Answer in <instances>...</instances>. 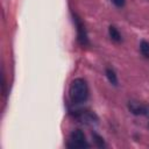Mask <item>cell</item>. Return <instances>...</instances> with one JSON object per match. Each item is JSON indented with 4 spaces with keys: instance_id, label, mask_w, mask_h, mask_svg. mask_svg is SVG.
I'll return each mask as SVG.
<instances>
[{
    "instance_id": "cell-5",
    "label": "cell",
    "mask_w": 149,
    "mask_h": 149,
    "mask_svg": "<svg viewBox=\"0 0 149 149\" xmlns=\"http://www.w3.org/2000/svg\"><path fill=\"white\" fill-rule=\"evenodd\" d=\"M106 77H107V79L109 80L111 84L118 85V77H116L115 71L113 69H111V68H107L106 69Z\"/></svg>"
},
{
    "instance_id": "cell-2",
    "label": "cell",
    "mask_w": 149,
    "mask_h": 149,
    "mask_svg": "<svg viewBox=\"0 0 149 149\" xmlns=\"http://www.w3.org/2000/svg\"><path fill=\"white\" fill-rule=\"evenodd\" d=\"M68 147L69 148H88L90 144L86 142L84 133L80 129H76L70 134Z\"/></svg>"
},
{
    "instance_id": "cell-4",
    "label": "cell",
    "mask_w": 149,
    "mask_h": 149,
    "mask_svg": "<svg viewBox=\"0 0 149 149\" xmlns=\"http://www.w3.org/2000/svg\"><path fill=\"white\" fill-rule=\"evenodd\" d=\"M128 108L135 115H146L149 112L147 106H144V105H142L137 101H129L128 102Z\"/></svg>"
},
{
    "instance_id": "cell-6",
    "label": "cell",
    "mask_w": 149,
    "mask_h": 149,
    "mask_svg": "<svg viewBox=\"0 0 149 149\" xmlns=\"http://www.w3.org/2000/svg\"><path fill=\"white\" fill-rule=\"evenodd\" d=\"M108 34H109V36H111V38L113 41H115V42H120L121 41V35H120L119 30L114 26H111L108 28Z\"/></svg>"
},
{
    "instance_id": "cell-1",
    "label": "cell",
    "mask_w": 149,
    "mask_h": 149,
    "mask_svg": "<svg viewBox=\"0 0 149 149\" xmlns=\"http://www.w3.org/2000/svg\"><path fill=\"white\" fill-rule=\"evenodd\" d=\"M70 98L74 104H81L88 98V87L83 78H76L70 85Z\"/></svg>"
},
{
    "instance_id": "cell-7",
    "label": "cell",
    "mask_w": 149,
    "mask_h": 149,
    "mask_svg": "<svg viewBox=\"0 0 149 149\" xmlns=\"http://www.w3.org/2000/svg\"><path fill=\"white\" fill-rule=\"evenodd\" d=\"M140 50H141V54H142L144 57L149 58V43H148V42L142 41V42L140 43Z\"/></svg>"
},
{
    "instance_id": "cell-8",
    "label": "cell",
    "mask_w": 149,
    "mask_h": 149,
    "mask_svg": "<svg viewBox=\"0 0 149 149\" xmlns=\"http://www.w3.org/2000/svg\"><path fill=\"white\" fill-rule=\"evenodd\" d=\"M93 140H94L95 144H97L99 148H102V147H105V142H104V139H102L100 135H98V134L93 133Z\"/></svg>"
},
{
    "instance_id": "cell-9",
    "label": "cell",
    "mask_w": 149,
    "mask_h": 149,
    "mask_svg": "<svg viewBox=\"0 0 149 149\" xmlns=\"http://www.w3.org/2000/svg\"><path fill=\"white\" fill-rule=\"evenodd\" d=\"M113 2L116 7H122L125 5V0H113Z\"/></svg>"
},
{
    "instance_id": "cell-3",
    "label": "cell",
    "mask_w": 149,
    "mask_h": 149,
    "mask_svg": "<svg viewBox=\"0 0 149 149\" xmlns=\"http://www.w3.org/2000/svg\"><path fill=\"white\" fill-rule=\"evenodd\" d=\"M73 15V21H74V24L77 27V40L78 42L81 44V45H87L88 44V37H87V33H86V29H85V26L83 23V21L80 20V17L77 15V14H72Z\"/></svg>"
}]
</instances>
